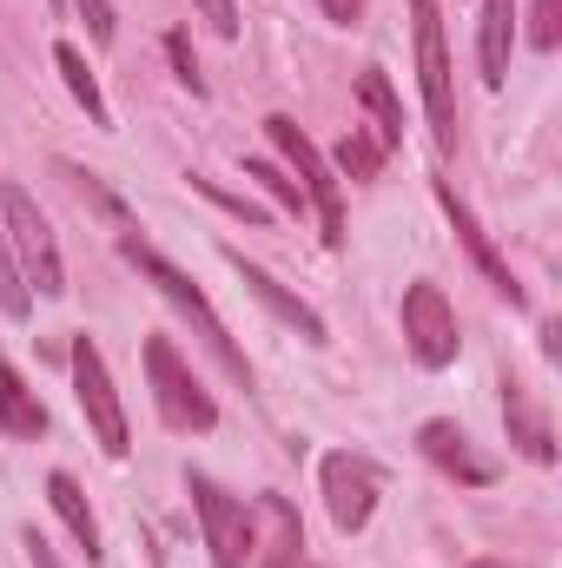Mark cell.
I'll return each mask as SVG.
<instances>
[{
    "instance_id": "1",
    "label": "cell",
    "mask_w": 562,
    "mask_h": 568,
    "mask_svg": "<svg viewBox=\"0 0 562 568\" xmlns=\"http://www.w3.org/2000/svg\"><path fill=\"white\" fill-rule=\"evenodd\" d=\"M120 252H127V265H140V278H152V291H159V297H165V304H172V311H179V317L192 324V331H199V344H205V351H212V357L225 364V377L252 390V364H245V351L232 344L225 317H219V311L205 304V291H199V284L185 278V272H179L172 258H159V252H152L145 239H133V232L120 239Z\"/></svg>"
},
{
    "instance_id": "2",
    "label": "cell",
    "mask_w": 562,
    "mask_h": 568,
    "mask_svg": "<svg viewBox=\"0 0 562 568\" xmlns=\"http://www.w3.org/2000/svg\"><path fill=\"white\" fill-rule=\"evenodd\" d=\"M0 232H7L13 272H20V284H27V291H40V297H60V291H67V265H60L53 225H47V212L33 205V192L0 185Z\"/></svg>"
},
{
    "instance_id": "3",
    "label": "cell",
    "mask_w": 562,
    "mask_h": 568,
    "mask_svg": "<svg viewBox=\"0 0 562 568\" xmlns=\"http://www.w3.org/2000/svg\"><path fill=\"white\" fill-rule=\"evenodd\" d=\"M145 384H152V410H159V424L165 429H179V436H205V429L219 424L212 390L192 377V364L179 357L172 337H145Z\"/></svg>"
},
{
    "instance_id": "4",
    "label": "cell",
    "mask_w": 562,
    "mask_h": 568,
    "mask_svg": "<svg viewBox=\"0 0 562 568\" xmlns=\"http://www.w3.org/2000/svg\"><path fill=\"white\" fill-rule=\"evenodd\" d=\"M265 140H272V152L284 159V172L298 179L304 205L318 212L324 245H344V185H338V172L324 165V152L304 140V133H298V120H284V113H272V120H265Z\"/></svg>"
},
{
    "instance_id": "5",
    "label": "cell",
    "mask_w": 562,
    "mask_h": 568,
    "mask_svg": "<svg viewBox=\"0 0 562 568\" xmlns=\"http://www.w3.org/2000/svg\"><path fill=\"white\" fill-rule=\"evenodd\" d=\"M411 33H418V93L430 113V140L456 145V93H450V47H443V13L436 0H411Z\"/></svg>"
},
{
    "instance_id": "6",
    "label": "cell",
    "mask_w": 562,
    "mask_h": 568,
    "mask_svg": "<svg viewBox=\"0 0 562 568\" xmlns=\"http://www.w3.org/2000/svg\"><path fill=\"white\" fill-rule=\"evenodd\" d=\"M67 364H73V397H80L87 424H93V436H100V449L120 463V456L133 449V436H127V410H120V390H113V371H107L100 344L80 331V337L67 344Z\"/></svg>"
},
{
    "instance_id": "7",
    "label": "cell",
    "mask_w": 562,
    "mask_h": 568,
    "mask_svg": "<svg viewBox=\"0 0 562 568\" xmlns=\"http://www.w3.org/2000/svg\"><path fill=\"white\" fill-rule=\"evenodd\" d=\"M185 489H192L199 536H205L212 568H245V562H252V509H245L232 489H219L212 476H185Z\"/></svg>"
},
{
    "instance_id": "8",
    "label": "cell",
    "mask_w": 562,
    "mask_h": 568,
    "mask_svg": "<svg viewBox=\"0 0 562 568\" xmlns=\"http://www.w3.org/2000/svg\"><path fill=\"white\" fill-rule=\"evenodd\" d=\"M404 344L423 371H450L456 351H463V331H456V304L443 297V284L418 278L404 291Z\"/></svg>"
},
{
    "instance_id": "9",
    "label": "cell",
    "mask_w": 562,
    "mask_h": 568,
    "mask_svg": "<svg viewBox=\"0 0 562 568\" xmlns=\"http://www.w3.org/2000/svg\"><path fill=\"white\" fill-rule=\"evenodd\" d=\"M318 483H324V509L338 523V536H358L371 516H378V469L351 449H331L318 463Z\"/></svg>"
},
{
    "instance_id": "10",
    "label": "cell",
    "mask_w": 562,
    "mask_h": 568,
    "mask_svg": "<svg viewBox=\"0 0 562 568\" xmlns=\"http://www.w3.org/2000/svg\"><path fill=\"white\" fill-rule=\"evenodd\" d=\"M252 509V568H298L304 556V523H298V509L284 503V496H252L245 503Z\"/></svg>"
},
{
    "instance_id": "11",
    "label": "cell",
    "mask_w": 562,
    "mask_h": 568,
    "mask_svg": "<svg viewBox=\"0 0 562 568\" xmlns=\"http://www.w3.org/2000/svg\"><path fill=\"white\" fill-rule=\"evenodd\" d=\"M436 205H443V212H450V225H456V239H463V252H470V258H476V272H483V278H490V291H503V297H510V304H516V311H523V284H516V272H510V265H503V252H496V245H490V232H483V225H476V212H470V205H463V199H456V185H450V179H436Z\"/></svg>"
},
{
    "instance_id": "12",
    "label": "cell",
    "mask_w": 562,
    "mask_h": 568,
    "mask_svg": "<svg viewBox=\"0 0 562 568\" xmlns=\"http://www.w3.org/2000/svg\"><path fill=\"white\" fill-rule=\"evenodd\" d=\"M225 265H232V272L245 278V291H252V297H259V304H265V311H272L279 324H291V331H298L304 344H324V317H318V311H311V304H304L298 291H284V284L272 278L265 265H245V252H232V245H225Z\"/></svg>"
},
{
    "instance_id": "13",
    "label": "cell",
    "mask_w": 562,
    "mask_h": 568,
    "mask_svg": "<svg viewBox=\"0 0 562 568\" xmlns=\"http://www.w3.org/2000/svg\"><path fill=\"white\" fill-rule=\"evenodd\" d=\"M418 449L443 469V476H456V483H470V489L496 483V463H490V456H476V449H470V436H463V424H450V417H430V424L418 429Z\"/></svg>"
},
{
    "instance_id": "14",
    "label": "cell",
    "mask_w": 562,
    "mask_h": 568,
    "mask_svg": "<svg viewBox=\"0 0 562 568\" xmlns=\"http://www.w3.org/2000/svg\"><path fill=\"white\" fill-rule=\"evenodd\" d=\"M503 424H510V443L530 456V463H556V429H550V417H543V404L530 397V384L523 377H503Z\"/></svg>"
},
{
    "instance_id": "15",
    "label": "cell",
    "mask_w": 562,
    "mask_h": 568,
    "mask_svg": "<svg viewBox=\"0 0 562 568\" xmlns=\"http://www.w3.org/2000/svg\"><path fill=\"white\" fill-rule=\"evenodd\" d=\"M510 40H516V0H483V20H476V67H483V87H503V80H510Z\"/></svg>"
},
{
    "instance_id": "16",
    "label": "cell",
    "mask_w": 562,
    "mask_h": 568,
    "mask_svg": "<svg viewBox=\"0 0 562 568\" xmlns=\"http://www.w3.org/2000/svg\"><path fill=\"white\" fill-rule=\"evenodd\" d=\"M47 503H53V516L67 523V536L87 549V562H100V523H93V509H87V489H80L67 469L47 476Z\"/></svg>"
},
{
    "instance_id": "17",
    "label": "cell",
    "mask_w": 562,
    "mask_h": 568,
    "mask_svg": "<svg viewBox=\"0 0 562 568\" xmlns=\"http://www.w3.org/2000/svg\"><path fill=\"white\" fill-rule=\"evenodd\" d=\"M0 429L7 436H20V443H33V436H47V404L27 390V377L0 357Z\"/></svg>"
},
{
    "instance_id": "18",
    "label": "cell",
    "mask_w": 562,
    "mask_h": 568,
    "mask_svg": "<svg viewBox=\"0 0 562 568\" xmlns=\"http://www.w3.org/2000/svg\"><path fill=\"white\" fill-rule=\"evenodd\" d=\"M358 100H364V113H371V140L391 152V145L404 140V106H398V87L384 80V67H364V73H358Z\"/></svg>"
},
{
    "instance_id": "19",
    "label": "cell",
    "mask_w": 562,
    "mask_h": 568,
    "mask_svg": "<svg viewBox=\"0 0 562 568\" xmlns=\"http://www.w3.org/2000/svg\"><path fill=\"white\" fill-rule=\"evenodd\" d=\"M53 67H60V80H67V93L87 106V120H93V126H113V113H107V93H100V80H93L87 53H80L73 40H60V47H53Z\"/></svg>"
},
{
    "instance_id": "20",
    "label": "cell",
    "mask_w": 562,
    "mask_h": 568,
    "mask_svg": "<svg viewBox=\"0 0 562 568\" xmlns=\"http://www.w3.org/2000/svg\"><path fill=\"white\" fill-rule=\"evenodd\" d=\"M245 179H259L265 185V199L279 205V212H291V219H304L311 205H304V192H298V179L284 172V165H272V159H245Z\"/></svg>"
},
{
    "instance_id": "21",
    "label": "cell",
    "mask_w": 562,
    "mask_h": 568,
    "mask_svg": "<svg viewBox=\"0 0 562 568\" xmlns=\"http://www.w3.org/2000/svg\"><path fill=\"white\" fill-rule=\"evenodd\" d=\"M331 159H338L331 172H344V179H378V165H384V145L371 140V133H358V126H351V133L338 140V152H331Z\"/></svg>"
},
{
    "instance_id": "22",
    "label": "cell",
    "mask_w": 562,
    "mask_h": 568,
    "mask_svg": "<svg viewBox=\"0 0 562 568\" xmlns=\"http://www.w3.org/2000/svg\"><path fill=\"white\" fill-rule=\"evenodd\" d=\"M0 311H7V317H27V311H33V291L20 284V272H13V252H7V232H0Z\"/></svg>"
},
{
    "instance_id": "23",
    "label": "cell",
    "mask_w": 562,
    "mask_h": 568,
    "mask_svg": "<svg viewBox=\"0 0 562 568\" xmlns=\"http://www.w3.org/2000/svg\"><path fill=\"white\" fill-rule=\"evenodd\" d=\"M556 40H562V0H530V47L556 53Z\"/></svg>"
},
{
    "instance_id": "24",
    "label": "cell",
    "mask_w": 562,
    "mask_h": 568,
    "mask_svg": "<svg viewBox=\"0 0 562 568\" xmlns=\"http://www.w3.org/2000/svg\"><path fill=\"white\" fill-rule=\"evenodd\" d=\"M165 60H172V73H179V87L199 100V93H205V73H199V60H192V40H185V33H165Z\"/></svg>"
},
{
    "instance_id": "25",
    "label": "cell",
    "mask_w": 562,
    "mask_h": 568,
    "mask_svg": "<svg viewBox=\"0 0 562 568\" xmlns=\"http://www.w3.org/2000/svg\"><path fill=\"white\" fill-rule=\"evenodd\" d=\"M73 13L87 20V40H93V47H113V33H120V13H113V0H73Z\"/></svg>"
},
{
    "instance_id": "26",
    "label": "cell",
    "mask_w": 562,
    "mask_h": 568,
    "mask_svg": "<svg viewBox=\"0 0 562 568\" xmlns=\"http://www.w3.org/2000/svg\"><path fill=\"white\" fill-rule=\"evenodd\" d=\"M192 192H205V199H219V205H225L232 219H245V225H265V219H272L265 205H252V199H239V192H219L212 179H192Z\"/></svg>"
},
{
    "instance_id": "27",
    "label": "cell",
    "mask_w": 562,
    "mask_h": 568,
    "mask_svg": "<svg viewBox=\"0 0 562 568\" xmlns=\"http://www.w3.org/2000/svg\"><path fill=\"white\" fill-rule=\"evenodd\" d=\"M199 13H205V27L219 33V40H239V0H192Z\"/></svg>"
},
{
    "instance_id": "28",
    "label": "cell",
    "mask_w": 562,
    "mask_h": 568,
    "mask_svg": "<svg viewBox=\"0 0 562 568\" xmlns=\"http://www.w3.org/2000/svg\"><path fill=\"white\" fill-rule=\"evenodd\" d=\"M324 7V20H338V27H358L364 20V0H318Z\"/></svg>"
},
{
    "instance_id": "29",
    "label": "cell",
    "mask_w": 562,
    "mask_h": 568,
    "mask_svg": "<svg viewBox=\"0 0 562 568\" xmlns=\"http://www.w3.org/2000/svg\"><path fill=\"white\" fill-rule=\"evenodd\" d=\"M20 542H27V556H33V568H60V562H53V549H47V536H40V529H27Z\"/></svg>"
},
{
    "instance_id": "30",
    "label": "cell",
    "mask_w": 562,
    "mask_h": 568,
    "mask_svg": "<svg viewBox=\"0 0 562 568\" xmlns=\"http://www.w3.org/2000/svg\"><path fill=\"white\" fill-rule=\"evenodd\" d=\"M543 357H562V324H556V317L543 324Z\"/></svg>"
},
{
    "instance_id": "31",
    "label": "cell",
    "mask_w": 562,
    "mask_h": 568,
    "mask_svg": "<svg viewBox=\"0 0 562 568\" xmlns=\"http://www.w3.org/2000/svg\"><path fill=\"white\" fill-rule=\"evenodd\" d=\"M470 568H503V562H470Z\"/></svg>"
}]
</instances>
